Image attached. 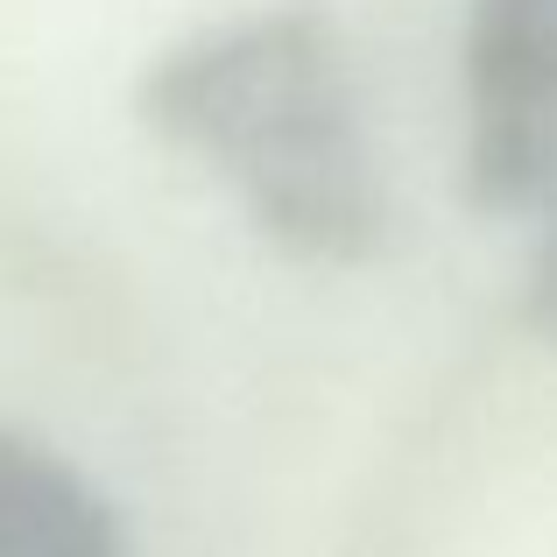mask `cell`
<instances>
[{
	"mask_svg": "<svg viewBox=\"0 0 557 557\" xmlns=\"http://www.w3.org/2000/svg\"><path fill=\"white\" fill-rule=\"evenodd\" d=\"M170 149L198 156L297 261H368L381 240V163L339 28L311 0L233 14L163 50L135 92Z\"/></svg>",
	"mask_w": 557,
	"mask_h": 557,
	"instance_id": "1",
	"label": "cell"
},
{
	"mask_svg": "<svg viewBox=\"0 0 557 557\" xmlns=\"http://www.w3.org/2000/svg\"><path fill=\"white\" fill-rule=\"evenodd\" d=\"M557 177V0L466 8V190L487 212L544 198Z\"/></svg>",
	"mask_w": 557,
	"mask_h": 557,
	"instance_id": "2",
	"label": "cell"
},
{
	"mask_svg": "<svg viewBox=\"0 0 557 557\" xmlns=\"http://www.w3.org/2000/svg\"><path fill=\"white\" fill-rule=\"evenodd\" d=\"M0 557H127L85 473L22 431H0Z\"/></svg>",
	"mask_w": 557,
	"mask_h": 557,
	"instance_id": "3",
	"label": "cell"
},
{
	"mask_svg": "<svg viewBox=\"0 0 557 557\" xmlns=\"http://www.w3.org/2000/svg\"><path fill=\"white\" fill-rule=\"evenodd\" d=\"M530 318L544 339H557V233L544 240V255H536V275H530Z\"/></svg>",
	"mask_w": 557,
	"mask_h": 557,
	"instance_id": "4",
	"label": "cell"
}]
</instances>
